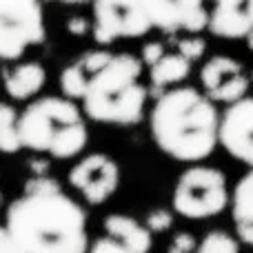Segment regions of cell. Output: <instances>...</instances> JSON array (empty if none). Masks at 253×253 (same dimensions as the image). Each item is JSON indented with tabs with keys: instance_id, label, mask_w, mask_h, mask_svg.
Wrapping results in <instances>:
<instances>
[{
	"instance_id": "cell-1",
	"label": "cell",
	"mask_w": 253,
	"mask_h": 253,
	"mask_svg": "<svg viewBox=\"0 0 253 253\" xmlns=\"http://www.w3.org/2000/svg\"><path fill=\"white\" fill-rule=\"evenodd\" d=\"M16 253H78L89 247L87 213L60 189H25L4 218Z\"/></svg>"
},
{
	"instance_id": "cell-2",
	"label": "cell",
	"mask_w": 253,
	"mask_h": 253,
	"mask_svg": "<svg viewBox=\"0 0 253 253\" xmlns=\"http://www.w3.org/2000/svg\"><path fill=\"white\" fill-rule=\"evenodd\" d=\"M156 147L180 162H202L220 144V114L207 93L193 87L162 91L151 109Z\"/></svg>"
},
{
	"instance_id": "cell-3",
	"label": "cell",
	"mask_w": 253,
	"mask_h": 253,
	"mask_svg": "<svg viewBox=\"0 0 253 253\" xmlns=\"http://www.w3.org/2000/svg\"><path fill=\"white\" fill-rule=\"evenodd\" d=\"M142 60L133 53H114L102 69L89 76L83 111L107 125H135L142 120L149 91L142 83Z\"/></svg>"
},
{
	"instance_id": "cell-4",
	"label": "cell",
	"mask_w": 253,
	"mask_h": 253,
	"mask_svg": "<svg viewBox=\"0 0 253 253\" xmlns=\"http://www.w3.org/2000/svg\"><path fill=\"white\" fill-rule=\"evenodd\" d=\"M84 111L67 96L38 98L18 116L22 149L49 153L58 160L76 158L89 142Z\"/></svg>"
},
{
	"instance_id": "cell-5",
	"label": "cell",
	"mask_w": 253,
	"mask_h": 253,
	"mask_svg": "<svg viewBox=\"0 0 253 253\" xmlns=\"http://www.w3.org/2000/svg\"><path fill=\"white\" fill-rule=\"evenodd\" d=\"M227 175L207 165H193L182 171L173 189V209L182 218L207 220L222 213L229 205Z\"/></svg>"
},
{
	"instance_id": "cell-6",
	"label": "cell",
	"mask_w": 253,
	"mask_h": 253,
	"mask_svg": "<svg viewBox=\"0 0 253 253\" xmlns=\"http://www.w3.org/2000/svg\"><path fill=\"white\" fill-rule=\"evenodd\" d=\"M42 0H0V58L16 60L44 40Z\"/></svg>"
},
{
	"instance_id": "cell-7",
	"label": "cell",
	"mask_w": 253,
	"mask_h": 253,
	"mask_svg": "<svg viewBox=\"0 0 253 253\" xmlns=\"http://www.w3.org/2000/svg\"><path fill=\"white\" fill-rule=\"evenodd\" d=\"M93 40L111 44L118 38H140L153 29L144 0H91Z\"/></svg>"
},
{
	"instance_id": "cell-8",
	"label": "cell",
	"mask_w": 253,
	"mask_h": 253,
	"mask_svg": "<svg viewBox=\"0 0 253 253\" xmlns=\"http://www.w3.org/2000/svg\"><path fill=\"white\" fill-rule=\"evenodd\" d=\"M69 184L89 205H105L120 184V167L107 153H89L71 167Z\"/></svg>"
},
{
	"instance_id": "cell-9",
	"label": "cell",
	"mask_w": 253,
	"mask_h": 253,
	"mask_svg": "<svg viewBox=\"0 0 253 253\" xmlns=\"http://www.w3.org/2000/svg\"><path fill=\"white\" fill-rule=\"evenodd\" d=\"M220 144L231 158L253 167V98L231 102L220 116Z\"/></svg>"
},
{
	"instance_id": "cell-10",
	"label": "cell",
	"mask_w": 253,
	"mask_h": 253,
	"mask_svg": "<svg viewBox=\"0 0 253 253\" xmlns=\"http://www.w3.org/2000/svg\"><path fill=\"white\" fill-rule=\"evenodd\" d=\"M144 7L151 18V25L167 34H198L209 25L205 0H144Z\"/></svg>"
},
{
	"instance_id": "cell-11",
	"label": "cell",
	"mask_w": 253,
	"mask_h": 253,
	"mask_svg": "<svg viewBox=\"0 0 253 253\" xmlns=\"http://www.w3.org/2000/svg\"><path fill=\"white\" fill-rule=\"evenodd\" d=\"M200 83L211 100L227 105L245 98L249 91V78L245 76L242 65L229 56L209 58L200 69Z\"/></svg>"
},
{
	"instance_id": "cell-12",
	"label": "cell",
	"mask_w": 253,
	"mask_h": 253,
	"mask_svg": "<svg viewBox=\"0 0 253 253\" xmlns=\"http://www.w3.org/2000/svg\"><path fill=\"white\" fill-rule=\"evenodd\" d=\"M207 29L220 38H245L253 29V0H213Z\"/></svg>"
},
{
	"instance_id": "cell-13",
	"label": "cell",
	"mask_w": 253,
	"mask_h": 253,
	"mask_svg": "<svg viewBox=\"0 0 253 253\" xmlns=\"http://www.w3.org/2000/svg\"><path fill=\"white\" fill-rule=\"evenodd\" d=\"M102 229L109 238H114L125 253H144L153 247L151 229L140 224L135 218L125 213H111L105 218Z\"/></svg>"
},
{
	"instance_id": "cell-14",
	"label": "cell",
	"mask_w": 253,
	"mask_h": 253,
	"mask_svg": "<svg viewBox=\"0 0 253 253\" xmlns=\"http://www.w3.org/2000/svg\"><path fill=\"white\" fill-rule=\"evenodd\" d=\"M47 71L40 62H20L4 74V91L13 100H29L44 87Z\"/></svg>"
},
{
	"instance_id": "cell-15",
	"label": "cell",
	"mask_w": 253,
	"mask_h": 253,
	"mask_svg": "<svg viewBox=\"0 0 253 253\" xmlns=\"http://www.w3.org/2000/svg\"><path fill=\"white\" fill-rule=\"evenodd\" d=\"M149 78H151V89L156 96H160L167 87L178 84L191 74V60L184 58L182 53H165L156 65L149 67Z\"/></svg>"
},
{
	"instance_id": "cell-16",
	"label": "cell",
	"mask_w": 253,
	"mask_h": 253,
	"mask_svg": "<svg viewBox=\"0 0 253 253\" xmlns=\"http://www.w3.org/2000/svg\"><path fill=\"white\" fill-rule=\"evenodd\" d=\"M18 116L9 102H0V153H18L22 149L20 131H18Z\"/></svg>"
},
{
	"instance_id": "cell-17",
	"label": "cell",
	"mask_w": 253,
	"mask_h": 253,
	"mask_svg": "<svg viewBox=\"0 0 253 253\" xmlns=\"http://www.w3.org/2000/svg\"><path fill=\"white\" fill-rule=\"evenodd\" d=\"M231 211L236 222H253V167L240 178L231 196Z\"/></svg>"
},
{
	"instance_id": "cell-18",
	"label": "cell",
	"mask_w": 253,
	"mask_h": 253,
	"mask_svg": "<svg viewBox=\"0 0 253 253\" xmlns=\"http://www.w3.org/2000/svg\"><path fill=\"white\" fill-rule=\"evenodd\" d=\"M87 84H89V74L80 60H76L74 65L65 67L60 74V91L62 96L71 98V100H83V96L87 93Z\"/></svg>"
},
{
	"instance_id": "cell-19",
	"label": "cell",
	"mask_w": 253,
	"mask_h": 253,
	"mask_svg": "<svg viewBox=\"0 0 253 253\" xmlns=\"http://www.w3.org/2000/svg\"><path fill=\"white\" fill-rule=\"evenodd\" d=\"M240 249V240L227 231H209L198 245L200 253H233Z\"/></svg>"
},
{
	"instance_id": "cell-20",
	"label": "cell",
	"mask_w": 253,
	"mask_h": 253,
	"mask_svg": "<svg viewBox=\"0 0 253 253\" xmlns=\"http://www.w3.org/2000/svg\"><path fill=\"white\" fill-rule=\"evenodd\" d=\"M178 51L182 53L184 58H189L191 62L200 60L202 56H205L207 51V42L202 38H198V36H191V38H182L178 40Z\"/></svg>"
},
{
	"instance_id": "cell-21",
	"label": "cell",
	"mask_w": 253,
	"mask_h": 253,
	"mask_svg": "<svg viewBox=\"0 0 253 253\" xmlns=\"http://www.w3.org/2000/svg\"><path fill=\"white\" fill-rule=\"evenodd\" d=\"M114 56V53H109V51H102V49H93V51H87V53H83V56L78 58L80 60V65L87 69V74L91 76V74H96L98 69H102V67L109 62V58Z\"/></svg>"
},
{
	"instance_id": "cell-22",
	"label": "cell",
	"mask_w": 253,
	"mask_h": 253,
	"mask_svg": "<svg viewBox=\"0 0 253 253\" xmlns=\"http://www.w3.org/2000/svg\"><path fill=\"white\" fill-rule=\"evenodd\" d=\"M173 224V215L167 209H156L147 215V227L151 229V233H165Z\"/></svg>"
},
{
	"instance_id": "cell-23",
	"label": "cell",
	"mask_w": 253,
	"mask_h": 253,
	"mask_svg": "<svg viewBox=\"0 0 253 253\" xmlns=\"http://www.w3.org/2000/svg\"><path fill=\"white\" fill-rule=\"evenodd\" d=\"M193 249H198V242H196V238H193L191 233H187V231L175 233L173 240H171V245H169L171 253H189Z\"/></svg>"
},
{
	"instance_id": "cell-24",
	"label": "cell",
	"mask_w": 253,
	"mask_h": 253,
	"mask_svg": "<svg viewBox=\"0 0 253 253\" xmlns=\"http://www.w3.org/2000/svg\"><path fill=\"white\" fill-rule=\"evenodd\" d=\"M165 44L162 42H147L142 47V65H147V67H151V65H156L158 60H160L162 56H165Z\"/></svg>"
},
{
	"instance_id": "cell-25",
	"label": "cell",
	"mask_w": 253,
	"mask_h": 253,
	"mask_svg": "<svg viewBox=\"0 0 253 253\" xmlns=\"http://www.w3.org/2000/svg\"><path fill=\"white\" fill-rule=\"evenodd\" d=\"M67 31L69 34H74V36H84L89 29H91V25H89V20L87 18H83V16H71V18H67Z\"/></svg>"
},
{
	"instance_id": "cell-26",
	"label": "cell",
	"mask_w": 253,
	"mask_h": 253,
	"mask_svg": "<svg viewBox=\"0 0 253 253\" xmlns=\"http://www.w3.org/2000/svg\"><path fill=\"white\" fill-rule=\"evenodd\" d=\"M236 236L240 242L253 247V222H236Z\"/></svg>"
},
{
	"instance_id": "cell-27",
	"label": "cell",
	"mask_w": 253,
	"mask_h": 253,
	"mask_svg": "<svg viewBox=\"0 0 253 253\" xmlns=\"http://www.w3.org/2000/svg\"><path fill=\"white\" fill-rule=\"evenodd\" d=\"M0 253H16L13 251V245L9 240V233H7V227L0 224Z\"/></svg>"
},
{
	"instance_id": "cell-28",
	"label": "cell",
	"mask_w": 253,
	"mask_h": 253,
	"mask_svg": "<svg viewBox=\"0 0 253 253\" xmlns=\"http://www.w3.org/2000/svg\"><path fill=\"white\" fill-rule=\"evenodd\" d=\"M65 7H80V4H87L89 0H60Z\"/></svg>"
},
{
	"instance_id": "cell-29",
	"label": "cell",
	"mask_w": 253,
	"mask_h": 253,
	"mask_svg": "<svg viewBox=\"0 0 253 253\" xmlns=\"http://www.w3.org/2000/svg\"><path fill=\"white\" fill-rule=\"evenodd\" d=\"M31 169H36L38 173H44V169H47V165H44L42 160H38V162H31Z\"/></svg>"
},
{
	"instance_id": "cell-30",
	"label": "cell",
	"mask_w": 253,
	"mask_h": 253,
	"mask_svg": "<svg viewBox=\"0 0 253 253\" xmlns=\"http://www.w3.org/2000/svg\"><path fill=\"white\" fill-rule=\"evenodd\" d=\"M245 38H247V47H249L251 49V51H253V29L249 31V34H247L245 36Z\"/></svg>"
},
{
	"instance_id": "cell-31",
	"label": "cell",
	"mask_w": 253,
	"mask_h": 253,
	"mask_svg": "<svg viewBox=\"0 0 253 253\" xmlns=\"http://www.w3.org/2000/svg\"><path fill=\"white\" fill-rule=\"evenodd\" d=\"M0 202H2V193H0Z\"/></svg>"
}]
</instances>
